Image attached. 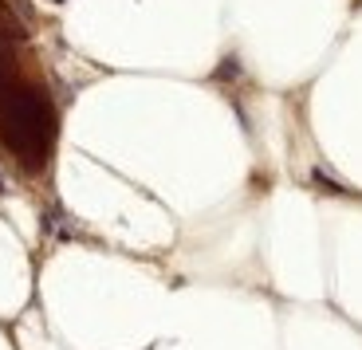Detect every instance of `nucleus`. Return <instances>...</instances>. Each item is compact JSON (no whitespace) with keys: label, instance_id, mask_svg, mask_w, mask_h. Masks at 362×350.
<instances>
[{"label":"nucleus","instance_id":"1","mask_svg":"<svg viewBox=\"0 0 362 350\" xmlns=\"http://www.w3.org/2000/svg\"><path fill=\"white\" fill-rule=\"evenodd\" d=\"M0 138L24 165H40L52 150V107L0 55Z\"/></svg>","mask_w":362,"mask_h":350}]
</instances>
